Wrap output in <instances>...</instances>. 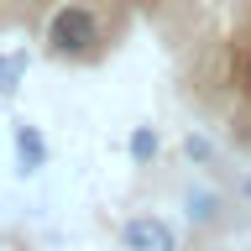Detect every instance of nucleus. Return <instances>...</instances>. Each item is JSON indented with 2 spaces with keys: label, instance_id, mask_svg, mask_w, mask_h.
I'll return each mask as SVG.
<instances>
[{
  "label": "nucleus",
  "instance_id": "obj_1",
  "mask_svg": "<svg viewBox=\"0 0 251 251\" xmlns=\"http://www.w3.org/2000/svg\"><path fill=\"white\" fill-rule=\"evenodd\" d=\"M47 42L63 58H89L94 42H100V16L89 5H78V0H63L58 11L47 16Z\"/></svg>",
  "mask_w": 251,
  "mask_h": 251
},
{
  "label": "nucleus",
  "instance_id": "obj_2",
  "mask_svg": "<svg viewBox=\"0 0 251 251\" xmlns=\"http://www.w3.org/2000/svg\"><path fill=\"white\" fill-rule=\"evenodd\" d=\"M121 241L131 251H178V235H173L168 220H157V215H136V220H126L121 225Z\"/></svg>",
  "mask_w": 251,
  "mask_h": 251
},
{
  "label": "nucleus",
  "instance_id": "obj_3",
  "mask_svg": "<svg viewBox=\"0 0 251 251\" xmlns=\"http://www.w3.org/2000/svg\"><path fill=\"white\" fill-rule=\"evenodd\" d=\"M16 162H21V173L47 168V141L37 126H16Z\"/></svg>",
  "mask_w": 251,
  "mask_h": 251
},
{
  "label": "nucleus",
  "instance_id": "obj_4",
  "mask_svg": "<svg viewBox=\"0 0 251 251\" xmlns=\"http://www.w3.org/2000/svg\"><path fill=\"white\" fill-rule=\"evenodd\" d=\"M21 68H26V58H21V52L0 58V94H16V84H21Z\"/></svg>",
  "mask_w": 251,
  "mask_h": 251
},
{
  "label": "nucleus",
  "instance_id": "obj_5",
  "mask_svg": "<svg viewBox=\"0 0 251 251\" xmlns=\"http://www.w3.org/2000/svg\"><path fill=\"white\" fill-rule=\"evenodd\" d=\"M131 157H136V162H152L157 157V131H136V136H131Z\"/></svg>",
  "mask_w": 251,
  "mask_h": 251
},
{
  "label": "nucleus",
  "instance_id": "obj_6",
  "mask_svg": "<svg viewBox=\"0 0 251 251\" xmlns=\"http://www.w3.org/2000/svg\"><path fill=\"white\" fill-rule=\"evenodd\" d=\"M188 157H194V162H209V157H215V147H209L204 136H188Z\"/></svg>",
  "mask_w": 251,
  "mask_h": 251
},
{
  "label": "nucleus",
  "instance_id": "obj_7",
  "mask_svg": "<svg viewBox=\"0 0 251 251\" xmlns=\"http://www.w3.org/2000/svg\"><path fill=\"white\" fill-rule=\"evenodd\" d=\"M241 194H246V199H251V178H246V183H241Z\"/></svg>",
  "mask_w": 251,
  "mask_h": 251
}]
</instances>
